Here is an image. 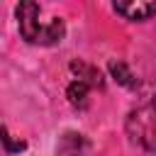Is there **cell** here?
<instances>
[{
  "label": "cell",
  "mask_w": 156,
  "mask_h": 156,
  "mask_svg": "<svg viewBox=\"0 0 156 156\" xmlns=\"http://www.w3.org/2000/svg\"><path fill=\"white\" fill-rule=\"evenodd\" d=\"M44 7L39 2H20L17 5V20H20V34L29 44H56L63 37V20L61 17H41Z\"/></svg>",
  "instance_id": "6da1fadb"
},
{
  "label": "cell",
  "mask_w": 156,
  "mask_h": 156,
  "mask_svg": "<svg viewBox=\"0 0 156 156\" xmlns=\"http://www.w3.org/2000/svg\"><path fill=\"white\" fill-rule=\"evenodd\" d=\"M127 134L146 151H156V105L136 107L127 119Z\"/></svg>",
  "instance_id": "7a4b0ae2"
},
{
  "label": "cell",
  "mask_w": 156,
  "mask_h": 156,
  "mask_svg": "<svg viewBox=\"0 0 156 156\" xmlns=\"http://www.w3.org/2000/svg\"><path fill=\"white\" fill-rule=\"evenodd\" d=\"M115 10L127 20H146L151 12H156V2H115Z\"/></svg>",
  "instance_id": "3957f363"
},
{
  "label": "cell",
  "mask_w": 156,
  "mask_h": 156,
  "mask_svg": "<svg viewBox=\"0 0 156 156\" xmlns=\"http://www.w3.org/2000/svg\"><path fill=\"white\" fill-rule=\"evenodd\" d=\"M71 71L78 73V80H83V83L90 85V88H100V85H102L100 71L93 68V66H88V63H83V61H73V63H71Z\"/></svg>",
  "instance_id": "277c9868"
},
{
  "label": "cell",
  "mask_w": 156,
  "mask_h": 156,
  "mask_svg": "<svg viewBox=\"0 0 156 156\" xmlns=\"http://www.w3.org/2000/svg\"><path fill=\"white\" fill-rule=\"evenodd\" d=\"M88 90H90V85H85L83 80L76 78V80L68 85V100H71V105L85 107V102H88Z\"/></svg>",
  "instance_id": "5b68a950"
},
{
  "label": "cell",
  "mask_w": 156,
  "mask_h": 156,
  "mask_svg": "<svg viewBox=\"0 0 156 156\" xmlns=\"http://www.w3.org/2000/svg\"><path fill=\"white\" fill-rule=\"evenodd\" d=\"M110 73L115 76V80H117V83H122V85H127V88H134V85H136V80H134L132 71H129L122 61H112V63H110Z\"/></svg>",
  "instance_id": "8992f818"
},
{
  "label": "cell",
  "mask_w": 156,
  "mask_h": 156,
  "mask_svg": "<svg viewBox=\"0 0 156 156\" xmlns=\"http://www.w3.org/2000/svg\"><path fill=\"white\" fill-rule=\"evenodd\" d=\"M2 141H5V146H7V151H22L24 149V141H20V144H15L12 139H10V134L5 132V136H2Z\"/></svg>",
  "instance_id": "52a82bcc"
}]
</instances>
